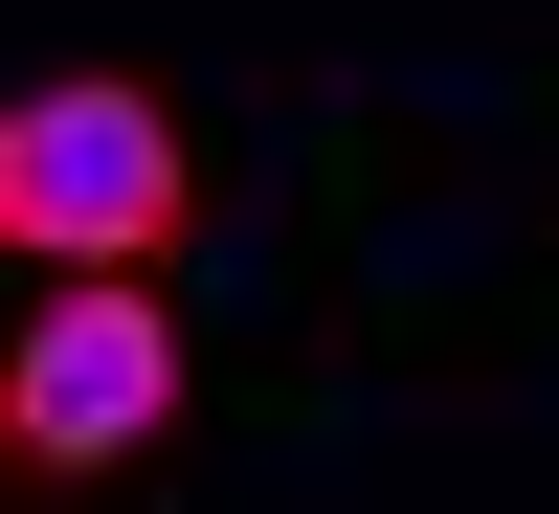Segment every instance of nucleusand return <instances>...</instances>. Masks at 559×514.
Returning <instances> with one entry per match:
<instances>
[{
  "label": "nucleus",
  "instance_id": "1",
  "mask_svg": "<svg viewBox=\"0 0 559 514\" xmlns=\"http://www.w3.org/2000/svg\"><path fill=\"white\" fill-rule=\"evenodd\" d=\"M202 224V134H179L157 68H45L0 89V247L68 291V268H157Z\"/></svg>",
  "mask_w": 559,
  "mask_h": 514
},
{
  "label": "nucleus",
  "instance_id": "2",
  "mask_svg": "<svg viewBox=\"0 0 559 514\" xmlns=\"http://www.w3.org/2000/svg\"><path fill=\"white\" fill-rule=\"evenodd\" d=\"M134 447H179V313H157V268H68L23 313V358H0V470L112 492Z\"/></svg>",
  "mask_w": 559,
  "mask_h": 514
}]
</instances>
